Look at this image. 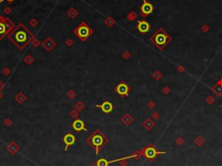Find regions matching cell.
<instances>
[{"label": "cell", "instance_id": "cell-1", "mask_svg": "<svg viewBox=\"0 0 222 166\" xmlns=\"http://www.w3.org/2000/svg\"><path fill=\"white\" fill-rule=\"evenodd\" d=\"M7 38L19 49L22 51L24 47L29 45L34 38V34L25 26L24 24H19L13 30L7 35Z\"/></svg>", "mask_w": 222, "mask_h": 166}, {"label": "cell", "instance_id": "cell-17", "mask_svg": "<svg viewBox=\"0 0 222 166\" xmlns=\"http://www.w3.org/2000/svg\"><path fill=\"white\" fill-rule=\"evenodd\" d=\"M18 145H16L14 144V143H12L11 144H10L9 145V147H8V150H10V151L11 152H12V154H15V152L17 151V150H18Z\"/></svg>", "mask_w": 222, "mask_h": 166}, {"label": "cell", "instance_id": "cell-19", "mask_svg": "<svg viewBox=\"0 0 222 166\" xmlns=\"http://www.w3.org/2000/svg\"><path fill=\"white\" fill-rule=\"evenodd\" d=\"M84 107H85V105L83 104V103L81 102V101H78V102L75 104V108H76V110H77L78 111H82L84 109Z\"/></svg>", "mask_w": 222, "mask_h": 166}, {"label": "cell", "instance_id": "cell-4", "mask_svg": "<svg viewBox=\"0 0 222 166\" xmlns=\"http://www.w3.org/2000/svg\"><path fill=\"white\" fill-rule=\"evenodd\" d=\"M15 27L16 26L14 23L11 19L0 15V40H2L11 30H13Z\"/></svg>", "mask_w": 222, "mask_h": 166}, {"label": "cell", "instance_id": "cell-16", "mask_svg": "<svg viewBox=\"0 0 222 166\" xmlns=\"http://www.w3.org/2000/svg\"><path fill=\"white\" fill-rule=\"evenodd\" d=\"M67 14H68V16L70 17V19H75V17L78 15V11H77L74 7H71V8L68 11V12H67Z\"/></svg>", "mask_w": 222, "mask_h": 166}, {"label": "cell", "instance_id": "cell-7", "mask_svg": "<svg viewBox=\"0 0 222 166\" xmlns=\"http://www.w3.org/2000/svg\"><path fill=\"white\" fill-rule=\"evenodd\" d=\"M141 14L142 17H147L149 14H151L154 11V6L152 5L150 3L147 2L146 0H143V4L141 6Z\"/></svg>", "mask_w": 222, "mask_h": 166}, {"label": "cell", "instance_id": "cell-5", "mask_svg": "<svg viewBox=\"0 0 222 166\" xmlns=\"http://www.w3.org/2000/svg\"><path fill=\"white\" fill-rule=\"evenodd\" d=\"M151 41L157 46V47L161 49L167 45V36L163 32L159 30L158 32H156L155 34L151 38Z\"/></svg>", "mask_w": 222, "mask_h": 166}, {"label": "cell", "instance_id": "cell-27", "mask_svg": "<svg viewBox=\"0 0 222 166\" xmlns=\"http://www.w3.org/2000/svg\"><path fill=\"white\" fill-rule=\"evenodd\" d=\"M65 45H66L67 46H69V47H70V46H72V45H74V42H73V40H71L70 38H69V39L66 40Z\"/></svg>", "mask_w": 222, "mask_h": 166}, {"label": "cell", "instance_id": "cell-28", "mask_svg": "<svg viewBox=\"0 0 222 166\" xmlns=\"http://www.w3.org/2000/svg\"><path fill=\"white\" fill-rule=\"evenodd\" d=\"M4 12L5 14H11V7H5V8L4 9Z\"/></svg>", "mask_w": 222, "mask_h": 166}, {"label": "cell", "instance_id": "cell-33", "mask_svg": "<svg viewBox=\"0 0 222 166\" xmlns=\"http://www.w3.org/2000/svg\"><path fill=\"white\" fill-rule=\"evenodd\" d=\"M1 97H2V94H1V92H0V98H1Z\"/></svg>", "mask_w": 222, "mask_h": 166}, {"label": "cell", "instance_id": "cell-31", "mask_svg": "<svg viewBox=\"0 0 222 166\" xmlns=\"http://www.w3.org/2000/svg\"><path fill=\"white\" fill-rule=\"evenodd\" d=\"M3 1H4V0H0V3H1V2H3ZM5 1L8 2V4H12L15 1V0H5Z\"/></svg>", "mask_w": 222, "mask_h": 166}, {"label": "cell", "instance_id": "cell-10", "mask_svg": "<svg viewBox=\"0 0 222 166\" xmlns=\"http://www.w3.org/2000/svg\"><path fill=\"white\" fill-rule=\"evenodd\" d=\"M71 127L76 131H87V128L85 127V124L83 123V121L81 120V119H76V120L72 123Z\"/></svg>", "mask_w": 222, "mask_h": 166}, {"label": "cell", "instance_id": "cell-25", "mask_svg": "<svg viewBox=\"0 0 222 166\" xmlns=\"http://www.w3.org/2000/svg\"><path fill=\"white\" fill-rule=\"evenodd\" d=\"M31 44H32V45L34 46V47H37V46H39V45H40V42H39V40L37 39V38H33L32 39V41H31Z\"/></svg>", "mask_w": 222, "mask_h": 166}, {"label": "cell", "instance_id": "cell-2", "mask_svg": "<svg viewBox=\"0 0 222 166\" xmlns=\"http://www.w3.org/2000/svg\"><path fill=\"white\" fill-rule=\"evenodd\" d=\"M108 138L99 130H95L93 133L86 139V142L95 150V154L98 155L99 151L103 149L108 143Z\"/></svg>", "mask_w": 222, "mask_h": 166}, {"label": "cell", "instance_id": "cell-22", "mask_svg": "<svg viewBox=\"0 0 222 166\" xmlns=\"http://www.w3.org/2000/svg\"><path fill=\"white\" fill-rule=\"evenodd\" d=\"M69 115H70V116L72 118L77 119V118H78V116H79V111L75 109V110L70 111V114H69Z\"/></svg>", "mask_w": 222, "mask_h": 166}, {"label": "cell", "instance_id": "cell-3", "mask_svg": "<svg viewBox=\"0 0 222 166\" xmlns=\"http://www.w3.org/2000/svg\"><path fill=\"white\" fill-rule=\"evenodd\" d=\"M93 32H94L93 30L90 28L89 25L87 24L85 22L81 23V24L74 30L75 35H76L78 38H80L82 42H85V41L93 34Z\"/></svg>", "mask_w": 222, "mask_h": 166}, {"label": "cell", "instance_id": "cell-29", "mask_svg": "<svg viewBox=\"0 0 222 166\" xmlns=\"http://www.w3.org/2000/svg\"><path fill=\"white\" fill-rule=\"evenodd\" d=\"M4 124H5L6 126H10L11 124V121L10 120L9 118H6L5 120H4Z\"/></svg>", "mask_w": 222, "mask_h": 166}, {"label": "cell", "instance_id": "cell-9", "mask_svg": "<svg viewBox=\"0 0 222 166\" xmlns=\"http://www.w3.org/2000/svg\"><path fill=\"white\" fill-rule=\"evenodd\" d=\"M63 142H64V144H65V149H64V150L66 151V150L69 149V146H71V145H73L75 144V142H76V137H75L73 134L68 133L63 137Z\"/></svg>", "mask_w": 222, "mask_h": 166}, {"label": "cell", "instance_id": "cell-21", "mask_svg": "<svg viewBox=\"0 0 222 166\" xmlns=\"http://www.w3.org/2000/svg\"><path fill=\"white\" fill-rule=\"evenodd\" d=\"M67 97H68L69 99H73L76 97V93L73 90H69L68 93H67Z\"/></svg>", "mask_w": 222, "mask_h": 166}, {"label": "cell", "instance_id": "cell-18", "mask_svg": "<svg viewBox=\"0 0 222 166\" xmlns=\"http://www.w3.org/2000/svg\"><path fill=\"white\" fill-rule=\"evenodd\" d=\"M104 23H105V24L107 25V26H108V27H111L112 26L113 24H115V21L114 19H112V17H108V19H106V20L104 21Z\"/></svg>", "mask_w": 222, "mask_h": 166}, {"label": "cell", "instance_id": "cell-32", "mask_svg": "<svg viewBox=\"0 0 222 166\" xmlns=\"http://www.w3.org/2000/svg\"><path fill=\"white\" fill-rule=\"evenodd\" d=\"M123 58H129V56H128V53H124V54H123Z\"/></svg>", "mask_w": 222, "mask_h": 166}, {"label": "cell", "instance_id": "cell-11", "mask_svg": "<svg viewBox=\"0 0 222 166\" xmlns=\"http://www.w3.org/2000/svg\"><path fill=\"white\" fill-rule=\"evenodd\" d=\"M137 30L141 33H142V34H145V33H147L150 30V24L147 21H145V20H141V21L138 22Z\"/></svg>", "mask_w": 222, "mask_h": 166}, {"label": "cell", "instance_id": "cell-12", "mask_svg": "<svg viewBox=\"0 0 222 166\" xmlns=\"http://www.w3.org/2000/svg\"><path fill=\"white\" fill-rule=\"evenodd\" d=\"M42 46L47 51H50L56 47V42L50 38H47L42 43Z\"/></svg>", "mask_w": 222, "mask_h": 166}, {"label": "cell", "instance_id": "cell-8", "mask_svg": "<svg viewBox=\"0 0 222 166\" xmlns=\"http://www.w3.org/2000/svg\"><path fill=\"white\" fill-rule=\"evenodd\" d=\"M164 153L165 152H163V151H157V150H155V148L149 146V147L147 148V149L145 150V151H144V156H145L148 159L152 160V159H154V158H155V157L157 155L164 154Z\"/></svg>", "mask_w": 222, "mask_h": 166}, {"label": "cell", "instance_id": "cell-15", "mask_svg": "<svg viewBox=\"0 0 222 166\" xmlns=\"http://www.w3.org/2000/svg\"><path fill=\"white\" fill-rule=\"evenodd\" d=\"M15 99H16L17 102H18L19 103H23L26 100V96H25L23 92H19L16 97H15Z\"/></svg>", "mask_w": 222, "mask_h": 166}, {"label": "cell", "instance_id": "cell-13", "mask_svg": "<svg viewBox=\"0 0 222 166\" xmlns=\"http://www.w3.org/2000/svg\"><path fill=\"white\" fill-rule=\"evenodd\" d=\"M97 108H100L104 113H110L113 110V104L111 103L109 101H105L103 102L102 104H97Z\"/></svg>", "mask_w": 222, "mask_h": 166}, {"label": "cell", "instance_id": "cell-20", "mask_svg": "<svg viewBox=\"0 0 222 166\" xmlns=\"http://www.w3.org/2000/svg\"><path fill=\"white\" fill-rule=\"evenodd\" d=\"M24 62H25V63H26L27 64H31L33 63V61H34V58H33L30 55H27V56L24 58Z\"/></svg>", "mask_w": 222, "mask_h": 166}, {"label": "cell", "instance_id": "cell-6", "mask_svg": "<svg viewBox=\"0 0 222 166\" xmlns=\"http://www.w3.org/2000/svg\"><path fill=\"white\" fill-rule=\"evenodd\" d=\"M115 90L119 96H121L122 97H124L128 95V93L130 91V87L125 82L122 81L115 87Z\"/></svg>", "mask_w": 222, "mask_h": 166}, {"label": "cell", "instance_id": "cell-14", "mask_svg": "<svg viewBox=\"0 0 222 166\" xmlns=\"http://www.w3.org/2000/svg\"><path fill=\"white\" fill-rule=\"evenodd\" d=\"M109 163L107 159L105 158H100V159L96 160L95 162L93 163L92 166H108Z\"/></svg>", "mask_w": 222, "mask_h": 166}, {"label": "cell", "instance_id": "cell-23", "mask_svg": "<svg viewBox=\"0 0 222 166\" xmlns=\"http://www.w3.org/2000/svg\"><path fill=\"white\" fill-rule=\"evenodd\" d=\"M122 121L124 122L126 124H129L132 121V118L129 116V115H126L122 118Z\"/></svg>", "mask_w": 222, "mask_h": 166}, {"label": "cell", "instance_id": "cell-26", "mask_svg": "<svg viewBox=\"0 0 222 166\" xmlns=\"http://www.w3.org/2000/svg\"><path fill=\"white\" fill-rule=\"evenodd\" d=\"M2 72H3V74L5 75V76H9V75L11 74V70H10L9 68H7V67H5V68L2 71Z\"/></svg>", "mask_w": 222, "mask_h": 166}, {"label": "cell", "instance_id": "cell-30", "mask_svg": "<svg viewBox=\"0 0 222 166\" xmlns=\"http://www.w3.org/2000/svg\"><path fill=\"white\" fill-rule=\"evenodd\" d=\"M4 86H5V85H4V83L2 82V81H0V91H2V90H4Z\"/></svg>", "mask_w": 222, "mask_h": 166}, {"label": "cell", "instance_id": "cell-24", "mask_svg": "<svg viewBox=\"0 0 222 166\" xmlns=\"http://www.w3.org/2000/svg\"><path fill=\"white\" fill-rule=\"evenodd\" d=\"M38 24V21L36 19H31L30 20V25L31 27H36Z\"/></svg>", "mask_w": 222, "mask_h": 166}]
</instances>
